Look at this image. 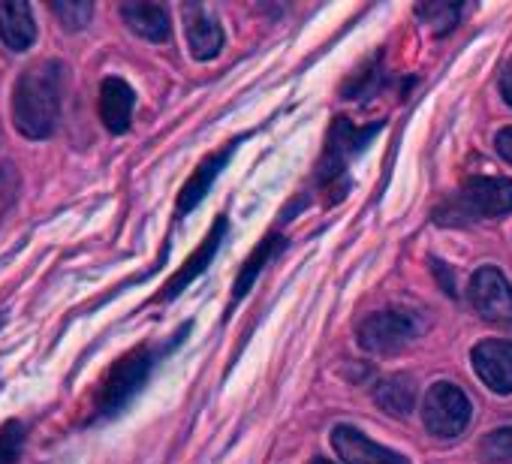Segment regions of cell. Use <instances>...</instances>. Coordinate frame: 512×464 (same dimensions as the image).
<instances>
[{"instance_id":"277c9868","label":"cell","mask_w":512,"mask_h":464,"mask_svg":"<svg viewBox=\"0 0 512 464\" xmlns=\"http://www.w3.org/2000/svg\"><path fill=\"white\" fill-rule=\"evenodd\" d=\"M473 407L455 383H434L422 404V422L434 437H455L470 425Z\"/></svg>"},{"instance_id":"5bb4252c","label":"cell","mask_w":512,"mask_h":464,"mask_svg":"<svg viewBox=\"0 0 512 464\" xmlns=\"http://www.w3.org/2000/svg\"><path fill=\"white\" fill-rule=\"evenodd\" d=\"M37 37V25L31 16V7L22 4V0H0V40L7 43V49L13 52H25L31 49Z\"/></svg>"},{"instance_id":"5b68a950","label":"cell","mask_w":512,"mask_h":464,"mask_svg":"<svg viewBox=\"0 0 512 464\" xmlns=\"http://www.w3.org/2000/svg\"><path fill=\"white\" fill-rule=\"evenodd\" d=\"M377 130H380V124H371V127L365 130V127H353L347 118H338L335 127H332V133H329L326 154H323V160H320V184H326V187L335 184V181L344 175L350 157H353L356 151H362V148L368 145V139H371Z\"/></svg>"},{"instance_id":"6da1fadb","label":"cell","mask_w":512,"mask_h":464,"mask_svg":"<svg viewBox=\"0 0 512 464\" xmlns=\"http://www.w3.org/2000/svg\"><path fill=\"white\" fill-rule=\"evenodd\" d=\"M67 70L61 61H43L22 73L13 91V118L28 139H49L61 118Z\"/></svg>"},{"instance_id":"7402d4cb","label":"cell","mask_w":512,"mask_h":464,"mask_svg":"<svg viewBox=\"0 0 512 464\" xmlns=\"http://www.w3.org/2000/svg\"><path fill=\"white\" fill-rule=\"evenodd\" d=\"M19 199V172L13 166H0V214Z\"/></svg>"},{"instance_id":"603a6c76","label":"cell","mask_w":512,"mask_h":464,"mask_svg":"<svg viewBox=\"0 0 512 464\" xmlns=\"http://www.w3.org/2000/svg\"><path fill=\"white\" fill-rule=\"evenodd\" d=\"M494 145H497V154H500L506 163H512V127H503V130L497 133Z\"/></svg>"},{"instance_id":"d4e9b609","label":"cell","mask_w":512,"mask_h":464,"mask_svg":"<svg viewBox=\"0 0 512 464\" xmlns=\"http://www.w3.org/2000/svg\"><path fill=\"white\" fill-rule=\"evenodd\" d=\"M311 464H332V461H329V458H314Z\"/></svg>"},{"instance_id":"ba28073f","label":"cell","mask_w":512,"mask_h":464,"mask_svg":"<svg viewBox=\"0 0 512 464\" xmlns=\"http://www.w3.org/2000/svg\"><path fill=\"white\" fill-rule=\"evenodd\" d=\"M476 377L497 395L512 392V341H482L470 353Z\"/></svg>"},{"instance_id":"9c48e42d","label":"cell","mask_w":512,"mask_h":464,"mask_svg":"<svg viewBox=\"0 0 512 464\" xmlns=\"http://www.w3.org/2000/svg\"><path fill=\"white\" fill-rule=\"evenodd\" d=\"M332 446L344 464H407L404 455L374 443L368 434H362L353 425H335L332 428Z\"/></svg>"},{"instance_id":"44dd1931","label":"cell","mask_w":512,"mask_h":464,"mask_svg":"<svg viewBox=\"0 0 512 464\" xmlns=\"http://www.w3.org/2000/svg\"><path fill=\"white\" fill-rule=\"evenodd\" d=\"M52 13L58 16V22H61L67 31H82V28H88L94 7L85 4V0H76V4H58V0H55V4H52Z\"/></svg>"},{"instance_id":"d6986e66","label":"cell","mask_w":512,"mask_h":464,"mask_svg":"<svg viewBox=\"0 0 512 464\" xmlns=\"http://www.w3.org/2000/svg\"><path fill=\"white\" fill-rule=\"evenodd\" d=\"M479 452L491 464H512V425H503L485 434L479 443Z\"/></svg>"},{"instance_id":"7c38bea8","label":"cell","mask_w":512,"mask_h":464,"mask_svg":"<svg viewBox=\"0 0 512 464\" xmlns=\"http://www.w3.org/2000/svg\"><path fill=\"white\" fill-rule=\"evenodd\" d=\"M133 106H136V94L124 79L112 76L100 85V118L112 133H124L130 127Z\"/></svg>"},{"instance_id":"52a82bcc","label":"cell","mask_w":512,"mask_h":464,"mask_svg":"<svg viewBox=\"0 0 512 464\" xmlns=\"http://www.w3.org/2000/svg\"><path fill=\"white\" fill-rule=\"evenodd\" d=\"M467 296L482 320H512V287L494 266H482L473 272Z\"/></svg>"},{"instance_id":"ffe728a7","label":"cell","mask_w":512,"mask_h":464,"mask_svg":"<svg viewBox=\"0 0 512 464\" xmlns=\"http://www.w3.org/2000/svg\"><path fill=\"white\" fill-rule=\"evenodd\" d=\"M22 446H25V425L19 419L0 425V464H16Z\"/></svg>"},{"instance_id":"8992f818","label":"cell","mask_w":512,"mask_h":464,"mask_svg":"<svg viewBox=\"0 0 512 464\" xmlns=\"http://www.w3.org/2000/svg\"><path fill=\"white\" fill-rule=\"evenodd\" d=\"M413 338H416L413 320L404 314H395V311H380V314H371L359 323V344L368 353H380V356L398 353Z\"/></svg>"},{"instance_id":"cb8c5ba5","label":"cell","mask_w":512,"mask_h":464,"mask_svg":"<svg viewBox=\"0 0 512 464\" xmlns=\"http://www.w3.org/2000/svg\"><path fill=\"white\" fill-rule=\"evenodd\" d=\"M500 94H503V100L512 106V61L503 67V73H500Z\"/></svg>"},{"instance_id":"8fae6325","label":"cell","mask_w":512,"mask_h":464,"mask_svg":"<svg viewBox=\"0 0 512 464\" xmlns=\"http://www.w3.org/2000/svg\"><path fill=\"white\" fill-rule=\"evenodd\" d=\"M235 145H238V142H229L223 151L208 154V157L199 163V169L187 178V184H184V187H181V193H178V205H175V214H178V217H184L187 211H193V208L205 199V193L211 190L214 178H217V175L223 172V166L229 163V157H232Z\"/></svg>"},{"instance_id":"30bf717a","label":"cell","mask_w":512,"mask_h":464,"mask_svg":"<svg viewBox=\"0 0 512 464\" xmlns=\"http://www.w3.org/2000/svg\"><path fill=\"white\" fill-rule=\"evenodd\" d=\"M223 232H226V217H217L214 223H211V229H208V236H205V242L187 257V263L175 272V278L163 287V293L157 296V299H175L190 281H196L205 269H208V263L214 260V254H217V248H220V242H223Z\"/></svg>"},{"instance_id":"3957f363","label":"cell","mask_w":512,"mask_h":464,"mask_svg":"<svg viewBox=\"0 0 512 464\" xmlns=\"http://www.w3.org/2000/svg\"><path fill=\"white\" fill-rule=\"evenodd\" d=\"M512 211V181L509 178H467L452 202H446L434 217L440 223L461 220H494Z\"/></svg>"},{"instance_id":"ac0fdd59","label":"cell","mask_w":512,"mask_h":464,"mask_svg":"<svg viewBox=\"0 0 512 464\" xmlns=\"http://www.w3.org/2000/svg\"><path fill=\"white\" fill-rule=\"evenodd\" d=\"M416 13H419V19H422L425 25H431V31H434L437 37H446V34L458 25L464 7H461V4H425V7H419Z\"/></svg>"},{"instance_id":"7a4b0ae2","label":"cell","mask_w":512,"mask_h":464,"mask_svg":"<svg viewBox=\"0 0 512 464\" xmlns=\"http://www.w3.org/2000/svg\"><path fill=\"white\" fill-rule=\"evenodd\" d=\"M187 329H190V326H184L181 335H178V341L166 344L163 350L139 347V350L127 353L124 359H118V362L112 365V371L106 374V380L100 383V392H97V401H94L97 416H115V413H121V410L133 401V395L145 386V380L151 377L154 362H157L163 353H169L172 347H178L181 338L187 335Z\"/></svg>"},{"instance_id":"2e32d148","label":"cell","mask_w":512,"mask_h":464,"mask_svg":"<svg viewBox=\"0 0 512 464\" xmlns=\"http://www.w3.org/2000/svg\"><path fill=\"white\" fill-rule=\"evenodd\" d=\"M374 401L380 410L392 416H407L416 404V383L407 374H392L374 389Z\"/></svg>"},{"instance_id":"4fadbf2b","label":"cell","mask_w":512,"mask_h":464,"mask_svg":"<svg viewBox=\"0 0 512 464\" xmlns=\"http://www.w3.org/2000/svg\"><path fill=\"white\" fill-rule=\"evenodd\" d=\"M184 19H187V43H190V55L196 61H211L220 55L223 49V31L220 25L202 10V7H184Z\"/></svg>"},{"instance_id":"e0dca14e","label":"cell","mask_w":512,"mask_h":464,"mask_svg":"<svg viewBox=\"0 0 512 464\" xmlns=\"http://www.w3.org/2000/svg\"><path fill=\"white\" fill-rule=\"evenodd\" d=\"M281 248H284V239H281V236H266V239L260 242V248H256V251L247 257V263H244V269H241V275H238V281H235V299H241V296L253 287V281L260 278V272L269 266V260H272Z\"/></svg>"},{"instance_id":"9a60e30c","label":"cell","mask_w":512,"mask_h":464,"mask_svg":"<svg viewBox=\"0 0 512 464\" xmlns=\"http://www.w3.org/2000/svg\"><path fill=\"white\" fill-rule=\"evenodd\" d=\"M121 19L127 22V28L151 43H166L169 40V13L160 4H124L121 7Z\"/></svg>"}]
</instances>
